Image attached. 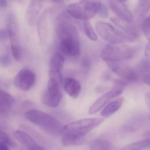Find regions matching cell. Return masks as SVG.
Listing matches in <instances>:
<instances>
[{
	"instance_id": "cell-8",
	"label": "cell",
	"mask_w": 150,
	"mask_h": 150,
	"mask_svg": "<svg viewBox=\"0 0 150 150\" xmlns=\"http://www.w3.org/2000/svg\"><path fill=\"white\" fill-rule=\"evenodd\" d=\"M56 32L60 40L68 38L79 39L76 28L65 15H61L58 17Z\"/></svg>"
},
{
	"instance_id": "cell-11",
	"label": "cell",
	"mask_w": 150,
	"mask_h": 150,
	"mask_svg": "<svg viewBox=\"0 0 150 150\" xmlns=\"http://www.w3.org/2000/svg\"><path fill=\"white\" fill-rule=\"evenodd\" d=\"M65 58L62 54L55 53L51 58L49 64V76L50 78L57 80L62 84L63 79L62 70L64 67Z\"/></svg>"
},
{
	"instance_id": "cell-29",
	"label": "cell",
	"mask_w": 150,
	"mask_h": 150,
	"mask_svg": "<svg viewBox=\"0 0 150 150\" xmlns=\"http://www.w3.org/2000/svg\"><path fill=\"white\" fill-rule=\"evenodd\" d=\"M10 61L9 57L7 54L2 55L0 57V65L2 67H8L10 63Z\"/></svg>"
},
{
	"instance_id": "cell-36",
	"label": "cell",
	"mask_w": 150,
	"mask_h": 150,
	"mask_svg": "<svg viewBox=\"0 0 150 150\" xmlns=\"http://www.w3.org/2000/svg\"><path fill=\"white\" fill-rule=\"evenodd\" d=\"M116 1H118L120 2L124 3L127 1V0H116Z\"/></svg>"
},
{
	"instance_id": "cell-17",
	"label": "cell",
	"mask_w": 150,
	"mask_h": 150,
	"mask_svg": "<svg viewBox=\"0 0 150 150\" xmlns=\"http://www.w3.org/2000/svg\"><path fill=\"white\" fill-rule=\"evenodd\" d=\"M111 20L115 25L120 28L123 32L136 38L139 35L138 29L132 23H129L119 18H111Z\"/></svg>"
},
{
	"instance_id": "cell-5",
	"label": "cell",
	"mask_w": 150,
	"mask_h": 150,
	"mask_svg": "<svg viewBox=\"0 0 150 150\" xmlns=\"http://www.w3.org/2000/svg\"><path fill=\"white\" fill-rule=\"evenodd\" d=\"M103 118H86L67 124L62 127L64 134H69L84 137L104 121Z\"/></svg>"
},
{
	"instance_id": "cell-20",
	"label": "cell",
	"mask_w": 150,
	"mask_h": 150,
	"mask_svg": "<svg viewBox=\"0 0 150 150\" xmlns=\"http://www.w3.org/2000/svg\"><path fill=\"white\" fill-rule=\"evenodd\" d=\"M84 142V137L79 136L72 134H64L62 140V144L66 147L82 145Z\"/></svg>"
},
{
	"instance_id": "cell-24",
	"label": "cell",
	"mask_w": 150,
	"mask_h": 150,
	"mask_svg": "<svg viewBox=\"0 0 150 150\" xmlns=\"http://www.w3.org/2000/svg\"><path fill=\"white\" fill-rule=\"evenodd\" d=\"M150 149V139L137 141L124 147L122 150H143Z\"/></svg>"
},
{
	"instance_id": "cell-13",
	"label": "cell",
	"mask_w": 150,
	"mask_h": 150,
	"mask_svg": "<svg viewBox=\"0 0 150 150\" xmlns=\"http://www.w3.org/2000/svg\"><path fill=\"white\" fill-rule=\"evenodd\" d=\"M7 31L11 42V47L19 46L18 33V25L16 16L13 13H10L6 19Z\"/></svg>"
},
{
	"instance_id": "cell-10",
	"label": "cell",
	"mask_w": 150,
	"mask_h": 150,
	"mask_svg": "<svg viewBox=\"0 0 150 150\" xmlns=\"http://www.w3.org/2000/svg\"><path fill=\"white\" fill-rule=\"evenodd\" d=\"M123 87L118 86L106 93L91 106L89 110V113L91 115L97 113L113 99L120 96L123 92Z\"/></svg>"
},
{
	"instance_id": "cell-33",
	"label": "cell",
	"mask_w": 150,
	"mask_h": 150,
	"mask_svg": "<svg viewBox=\"0 0 150 150\" xmlns=\"http://www.w3.org/2000/svg\"><path fill=\"white\" fill-rule=\"evenodd\" d=\"M8 6L7 0H0V8H5Z\"/></svg>"
},
{
	"instance_id": "cell-7",
	"label": "cell",
	"mask_w": 150,
	"mask_h": 150,
	"mask_svg": "<svg viewBox=\"0 0 150 150\" xmlns=\"http://www.w3.org/2000/svg\"><path fill=\"white\" fill-rule=\"evenodd\" d=\"M108 63L111 71L121 78L130 83L137 82L140 80V77L135 68L132 67L121 62Z\"/></svg>"
},
{
	"instance_id": "cell-14",
	"label": "cell",
	"mask_w": 150,
	"mask_h": 150,
	"mask_svg": "<svg viewBox=\"0 0 150 150\" xmlns=\"http://www.w3.org/2000/svg\"><path fill=\"white\" fill-rule=\"evenodd\" d=\"M110 8L118 18L129 23H132L133 16L124 3L120 2L116 0H111Z\"/></svg>"
},
{
	"instance_id": "cell-26",
	"label": "cell",
	"mask_w": 150,
	"mask_h": 150,
	"mask_svg": "<svg viewBox=\"0 0 150 150\" xmlns=\"http://www.w3.org/2000/svg\"><path fill=\"white\" fill-rule=\"evenodd\" d=\"M0 140L1 142H3L6 144L8 146L13 147L15 146V143L11 140L9 136L4 132L1 128L0 127Z\"/></svg>"
},
{
	"instance_id": "cell-6",
	"label": "cell",
	"mask_w": 150,
	"mask_h": 150,
	"mask_svg": "<svg viewBox=\"0 0 150 150\" xmlns=\"http://www.w3.org/2000/svg\"><path fill=\"white\" fill-rule=\"evenodd\" d=\"M60 83L57 80L50 78L43 96V101L49 107H58L61 100Z\"/></svg>"
},
{
	"instance_id": "cell-12",
	"label": "cell",
	"mask_w": 150,
	"mask_h": 150,
	"mask_svg": "<svg viewBox=\"0 0 150 150\" xmlns=\"http://www.w3.org/2000/svg\"><path fill=\"white\" fill-rule=\"evenodd\" d=\"M59 49L65 55L70 57H77L81 52L79 39L68 38L60 40Z\"/></svg>"
},
{
	"instance_id": "cell-19",
	"label": "cell",
	"mask_w": 150,
	"mask_h": 150,
	"mask_svg": "<svg viewBox=\"0 0 150 150\" xmlns=\"http://www.w3.org/2000/svg\"><path fill=\"white\" fill-rule=\"evenodd\" d=\"M123 102L124 98L122 97L111 101L103 108L101 112V115L105 117L111 116L120 108Z\"/></svg>"
},
{
	"instance_id": "cell-3",
	"label": "cell",
	"mask_w": 150,
	"mask_h": 150,
	"mask_svg": "<svg viewBox=\"0 0 150 150\" xmlns=\"http://www.w3.org/2000/svg\"><path fill=\"white\" fill-rule=\"evenodd\" d=\"M95 29L98 35L110 44H122L132 42L135 39L131 35L105 22H97L95 24Z\"/></svg>"
},
{
	"instance_id": "cell-22",
	"label": "cell",
	"mask_w": 150,
	"mask_h": 150,
	"mask_svg": "<svg viewBox=\"0 0 150 150\" xmlns=\"http://www.w3.org/2000/svg\"><path fill=\"white\" fill-rule=\"evenodd\" d=\"M150 8V0H138L136 8V14L141 18H145Z\"/></svg>"
},
{
	"instance_id": "cell-27",
	"label": "cell",
	"mask_w": 150,
	"mask_h": 150,
	"mask_svg": "<svg viewBox=\"0 0 150 150\" xmlns=\"http://www.w3.org/2000/svg\"><path fill=\"white\" fill-rule=\"evenodd\" d=\"M11 52L15 59L17 61H19L22 56V52L20 46L11 47Z\"/></svg>"
},
{
	"instance_id": "cell-34",
	"label": "cell",
	"mask_w": 150,
	"mask_h": 150,
	"mask_svg": "<svg viewBox=\"0 0 150 150\" xmlns=\"http://www.w3.org/2000/svg\"><path fill=\"white\" fill-rule=\"evenodd\" d=\"M28 150H45V149L43 147H41V146H39V145H35V146H33V147H32V148H30Z\"/></svg>"
},
{
	"instance_id": "cell-30",
	"label": "cell",
	"mask_w": 150,
	"mask_h": 150,
	"mask_svg": "<svg viewBox=\"0 0 150 150\" xmlns=\"http://www.w3.org/2000/svg\"><path fill=\"white\" fill-rule=\"evenodd\" d=\"M82 65L83 69L85 70H88L90 68L91 63L88 59H84L82 61Z\"/></svg>"
},
{
	"instance_id": "cell-23",
	"label": "cell",
	"mask_w": 150,
	"mask_h": 150,
	"mask_svg": "<svg viewBox=\"0 0 150 150\" xmlns=\"http://www.w3.org/2000/svg\"><path fill=\"white\" fill-rule=\"evenodd\" d=\"M91 150H112L110 142L105 139H97L93 141L90 146Z\"/></svg>"
},
{
	"instance_id": "cell-18",
	"label": "cell",
	"mask_w": 150,
	"mask_h": 150,
	"mask_svg": "<svg viewBox=\"0 0 150 150\" xmlns=\"http://www.w3.org/2000/svg\"><path fill=\"white\" fill-rule=\"evenodd\" d=\"M140 79L150 86V60L144 59L135 68Z\"/></svg>"
},
{
	"instance_id": "cell-1",
	"label": "cell",
	"mask_w": 150,
	"mask_h": 150,
	"mask_svg": "<svg viewBox=\"0 0 150 150\" xmlns=\"http://www.w3.org/2000/svg\"><path fill=\"white\" fill-rule=\"evenodd\" d=\"M100 0H80L68 6V13L75 19L86 21L93 18L101 6Z\"/></svg>"
},
{
	"instance_id": "cell-35",
	"label": "cell",
	"mask_w": 150,
	"mask_h": 150,
	"mask_svg": "<svg viewBox=\"0 0 150 150\" xmlns=\"http://www.w3.org/2000/svg\"><path fill=\"white\" fill-rule=\"evenodd\" d=\"M144 136L145 137L150 139V129L147 130L146 132H144Z\"/></svg>"
},
{
	"instance_id": "cell-16",
	"label": "cell",
	"mask_w": 150,
	"mask_h": 150,
	"mask_svg": "<svg viewBox=\"0 0 150 150\" xmlns=\"http://www.w3.org/2000/svg\"><path fill=\"white\" fill-rule=\"evenodd\" d=\"M62 84L64 91L69 97L73 99L78 97L81 91V86L76 80L71 77L66 78L63 79Z\"/></svg>"
},
{
	"instance_id": "cell-28",
	"label": "cell",
	"mask_w": 150,
	"mask_h": 150,
	"mask_svg": "<svg viewBox=\"0 0 150 150\" xmlns=\"http://www.w3.org/2000/svg\"><path fill=\"white\" fill-rule=\"evenodd\" d=\"M98 13L101 17L107 18L108 15V8L105 4H101Z\"/></svg>"
},
{
	"instance_id": "cell-4",
	"label": "cell",
	"mask_w": 150,
	"mask_h": 150,
	"mask_svg": "<svg viewBox=\"0 0 150 150\" xmlns=\"http://www.w3.org/2000/svg\"><path fill=\"white\" fill-rule=\"evenodd\" d=\"M25 118L48 132L62 129V124L55 117L40 110L31 109L24 114Z\"/></svg>"
},
{
	"instance_id": "cell-32",
	"label": "cell",
	"mask_w": 150,
	"mask_h": 150,
	"mask_svg": "<svg viewBox=\"0 0 150 150\" xmlns=\"http://www.w3.org/2000/svg\"><path fill=\"white\" fill-rule=\"evenodd\" d=\"M144 54L145 57L150 58V42H149L145 47L144 51Z\"/></svg>"
},
{
	"instance_id": "cell-9",
	"label": "cell",
	"mask_w": 150,
	"mask_h": 150,
	"mask_svg": "<svg viewBox=\"0 0 150 150\" xmlns=\"http://www.w3.org/2000/svg\"><path fill=\"white\" fill-rule=\"evenodd\" d=\"M36 76L30 69H23L16 75L14 79L15 86L19 90L28 91L32 89L35 85Z\"/></svg>"
},
{
	"instance_id": "cell-31",
	"label": "cell",
	"mask_w": 150,
	"mask_h": 150,
	"mask_svg": "<svg viewBox=\"0 0 150 150\" xmlns=\"http://www.w3.org/2000/svg\"><path fill=\"white\" fill-rule=\"evenodd\" d=\"M9 37L7 30L0 29V41L7 39Z\"/></svg>"
},
{
	"instance_id": "cell-15",
	"label": "cell",
	"mask_w": 150,
	"mask_h": 150,
	"mask_svg": "<svg viewBox=\"0 0 150 150\" xmlns=\"http://www.w3.org/2000/svg\"><path fill=\"white\" fill-rule=\"evenodd\" d=\"M44 0H31L26 12V18L29 24L34 25L43 6Z\"/></svg>"
},
{
	"instance_id": "cell-21",
	"label": "cell",
	"mask_w": 150,
	"mask_h": 150,
	"mask_svg": "<svg viewBox=\"0 0 150 150\" xmlns=\"http://www.w3.org/2000/svg\"><path fill=\"white\" fill-rule=\"evenodd\" d=\"M14 135L20 143L28 149L37 145L36 142L31 137L23 131H16L14 132Z\"/></svg>"
},
{
	"instance_id": "cell-2",
	"label": "cell",
	"mask_w": 150,
	"mask_h": 150,
	"mask_svg": "<svg viewBox=\"0 0 150 150\" xmlns=\"http://www.w3.org/2000/svg\"><path fill=\"white\" fill-rule=\"evenodd\" d=\"M136 52L134 47L122 44H110L103 48L101 58L108 63L121 62L132 59Z\"/></svg>"
},
{
	"instance_id": "cell-37",
	"label": "cell",
	"mask_w": 150,
	"mask_h": 150,
	"mask_svg": "<svg viewBox=\"0 0 150 150\" xmlns=\"http://www.w3.org/2000/svg\"><path fill=\"white\" fill-rule=\"evenodd\" d=\"M149 119L150 120V113L149 115Z\"/></svg>"
},
{
	"instance_id": "cell-25",
	"label": "cell",
	"mask_w": 150,
	"mask_h": 150,
	"mask_svg": "<svg viewBox=\"0 0 150 150\" xmlns=\"http://www.w3.org/2000/svg\"><path fill=\"white\" fill-rule=\"evenodd\" d=\"M83 31L86 37L92 41H96L98 36L92 28L91 25L88 21H84L83 23Z\"/></svg>"
}]
</instances>
